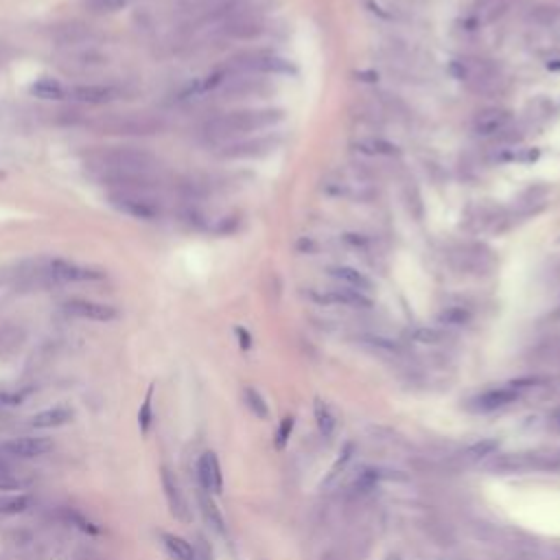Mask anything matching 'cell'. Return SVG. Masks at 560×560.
Segmentation results:
<instances>
[{
  "label": "cell",
  "instance_id": "cell-1",
  "mask_svg": "<svg viewBox=\"0 0 560 560\" xmlns=\"http://www.w3.org/2000/svg\"><path fill=\"white\" fill-rule=\"evenodd\" d=\"M285 118L282 110H239L215 116L203 127V134L210 141H230L257 129H265L280 123Z\"/></svg>",
  "mask_w": 560,
  "mask_h": 560
},
{
  "label": "cell",
  "instance_id": "cell-2",
  "mask_svg": "<svg viewBox=\"0 0 560 560\" xmlns=\"http://www.w3.org/2000/svg\"><path fill=\"white\" fill-rule=\"evenodd\" d=\"M101 173H154L156 156L136 147H112L96 158Z\"/></svg>",
  "mask_w": 560,
  "mask_h": 560
},
{
  "label": "cell",
  "instance_id": "cell-3",
  "mask_svg": "<svg viewBox=\"0 0 560 560\" xmlns=\"http://www.w3.org/2000/svg\"><path fill=\"white\" fill-rule=\"evenodd\" d=\"M538 379L536 377H528V379H517V381H510L505 385H499V387H490V389H484V392L475 394L471 401H468V410L475 412V414H490V412H497V410H503V407L512 405L521 399V394L525 389H530L532 385H536Z\"/></svg>",
  "mask_w": 560,
  "mask_h": 560
},
{
  "label": "cell",
  "instance_id": "cell-4",
  "mask_svg": "<svg viewBox=\"0 0 560 560\" xmlns=\"http://www.w3.org/2000/svg\"><path fill=\"white\" fill-rule=\"evenodd\" d=\"M94 127L110 136H156L164 129L162 118L149 114H114L99 118Z\"/></svg>",
  "mask_w": 560,
  "mask_h": 560
},
{
  "label": "cell",
  "instance_id": "cell-5",
  "mask_svg": "<svg viewBox=\"0 0 560 560\" xmlns=\"http://www.w3.org/2000/svg\"><path fill=\"white\" fill-rule=\"evenodd\" d=\"M449 71L457 81L471 83L478 92H488L499 81V71L490 59H453Z\"/></svg>",
  "mask_w": 560,
  "mask_h": 560
},
{
  "label": "cell",
  "instance_id": "cell-6",
  "mask_svg": "<svg viewBox=\"0 0 560 560\" xmlns=\"http://www.w3.org/2000/svg\"><path fill=\"white\" fill-rule=\"evenodd\" d=\"M110 203L123 215L143 222H154L160 217V203L156 199L147 197L145 193H127V191H114L110 193Z\"/></svg>",
  "mask_w": 560,
  "mask_h": 560
},
{
  "label": "cell",
  "instance_id": "cell-7",
  "mask_svg": "<svg viewBox=\"0 0 560 560\" xmlns=\"http://www.w3.org/2000/svg\"><path fill=\"white\" fill-rule=\"evenodd\" d=\"M236 71L243 73H265V75H292L296 73V68L292 62H287L285 57H278L274 53H245L234 57L232 64Z\"/></svg>",
  "mask_w": 560,
  "mask_h": 560
},
{
  "label": "cell",
  "instance_id": "cell-8",
  "mask_svg": "<svg viewBox=\"0 0 560 560\" xmlns=\"http://www.w3.org/2000/svg\"><path fill=\"white\" fill-rule=\"evenodd\" d=\"M512 125V112H508L503 108H486L482 112L475 114L473 118V134L480 136V138H495L508 131Z\"/></svg>",
  "mask_w": 560,
  "mask_h": 560
},
{
  "label": "cell",
  "instance_id": "cell-9",
  "mask_svg": "<svg viewBox=\"0 0 560 560\" xmlns=\"http://www.w3.org/2000/svg\"><path fill=\"white\" fill-rule=\"evenodd\" d=\"M162 488H164V497H166V503H168V510H171V515L182 523H189L191 521L189 501H186V495H184V490H182L178 478H175V473L168 466H162Z\"/></svg>",
  "mask_w": 560,
  "mask_h": 560
},
{
  "label": "cell",
  "instance_id": "cell-10",
  "mask_svg": "<svg viewBox=\"0 0 560 560\" xmlns=\"http://www.w3.org/2000/svg\"><path fill=\"white\" fill-rule=\"evenodd\" d=\"M3 449L11 457H20V460H33V457L46 455L53 449V443L44 436H20V438H11L7 443H3Z\"/></svg>",
  "mask_w": 560,
  "mask_h": 560
},
{
  "label": "cell",
  "instance_id": "cell-11",
  "mask_svg": "<svg viewBox=\"0 0 560 560\" xmlns=\"http://www.w3.org/2000/svg\"><path fill=\"white\" fill-rule=\"evenodd\" d=\"M48 274L62 282H92V280L106 278V271L86 267V265H77V263H68V261H53L48 265Z\"/></svg>",
  "mask_w": 560,
  "mask_h": 560
},
{
  "label": "cell",
  "instance_id": "cell-12",
  "mask_svg": "<svg viewBox=\"0 0 560 560\" xmlns=\"http://www.w3.org/2000/svg\"><path fill=\"white\" fill-rule=\"evenodd\" d=\"M64 311L73 317L92 320V322H112L118 317V311L110 304L92 302V300H68L64 304Z\"/></svg>",
  "mask_w": 560,
  "mask_h": 560
},
{
  "label": "cell",
  "instance_id": "cell-13",
  "mask_svg": "<svg viewBox=\"0 0 560 560\" xmlns=\"http://www.w3.org/2000/svg\"><path fill=\"white\" fill-rule=\"evenodd\" d=\"M197 480L201 490H206L210 495H219L224 488V475H222V466H219V460L213 451H206L197 462Z\"/></svg>",
  "mask_w": 560,
  "mask_h": 560
},
{
  "label": "cell",
  "instance_id": "cell-14",
  "mask_svg": "<svg viewBox=\"0 0 560 560\" xmlns=\"http://www.w3.org/2000/svg\"><path fill=\"white\" fill-rule=\"evenodd\" d=\"M276 145H278L276 138L261 136V138H252V141H241V143L228 145L222 151V156L224 158H261V156H267Z\"/></svg>",
  "mask_w": 560,
  "mask_h": 560
},
{
  "label": "cell",
  "instance_id": "cell-15",
  "mask_svg": "<svg viewBox=\"0 0 560 560\" xmlns=\"http://www.w3.org/2000/svg\"><path fill=\"white\" fill-rule=\"evenodd\" d=\"M322 304H342V307H350V309H370L372 300L359 292V289H350V287H337V289H331L326 294H322L315 298Z\"/></svg>",
  "mask_w": 560,
  "mask_h": 560
},
{
  "label": "cell",
  "instance_id": "cell-16",
  "mask_svg": "<svg viewBox=\"0 0 560 560\" xmlns=\"http://www.w3.org/2000/svg\"><path fill=\"white\" fill-rule=\"evenodd\" d=\"M460 269L473 271V274H488L495 267L493 252L484 245H466L460 254Z\"/></svg>",
  "mask_w": 560,
  "mask_h": 560
},
{
  "label": "cell",
  "instance_id": "cell-17",
  "mask_svg": "<svg viewBox=\"0 0 560 560\" xmlns=\"http://www.w3.org/2000/svg\"><path fill=\"white\" fill-rule=\"evenodd\" d=\"M267 31L265 22L259 15H243L224 24V36L234 38V40H257Z\"/></svg>",
  "mask_w": 560,
  "mask_h": 560
},
{
  "label": "cell",
  "instance_id": "cell-18",
  "mask_svg": "<svg viewBox=\"0 0 560 560\" xmlns=\"http://www.w3.org/2000/svg\"><path fill=\"white\" fill-rule=\"evenodd\" d=\"M116 88L112 86H101V83H88V86H75L71 88V99L79 101V103H90V106H106L118 99Z\"/></svg>",
  "mask_w": 560,
  "mask_h": 560
},
{
  "label": "cell",
  "instance_id": "cell-19",
  "mask_svg": "<svg viewBox=\"0 0 560 560\" xmlns=\"http://www.w3.org/2000/svg\"><path fill=\"white\" fill-rule=\"evenodd\" d=\"M75 416V412L71 407H64V405H57V407H50V410H44L40 414H36L31 418V427L33 429H55V427H64L66 422H71Z\"/></svg>",
  "mask_w": 560,
  "mask_h": 560
},
{
  "label": "cell",
  "instance_id": "cell-20",
  "mask_svg": "<svg viewBox=\"0 0 560 560\" xmlns=\"http://www.w3.org/2000/svg\"><path fill=\"white\" fill-rule=\"evenodd\" d=\"M329 276L335 278L342 287H350V289H359V292H370L372 289V280L364 276L359 269L348 267V265H337L329 269Z\"/></svg>",
  "mask_w": 560,
  "mask_h": 560
},
{
  "label": "cell",
  "instance_id": "cell-21",
  "mask_svg": "<svg viewBox=\"0 0 560 560\" xmlns=\"http://www.w3.org/2000/svg\"><path fill=\"white\" fill-rule=\"evenodd\" d=\"M352 147L364 156H377V158H394L401 154L399 145L385 138H359L357 143H352Z\"/></svg>",
  "mask_w": 560,
  "mask_h": 560
},
{
  "label": "cell",
  "instance_id": "cell-22",
  "mask_svg": "<svg viewBox=\"0 0 560 560\" xmlns=\"http://www.w3.org/2000/svg\"><path fill=\"white\" fill-rule=\"evenodd\" d=\"M436 320H438V324H443L445 329H460V326L471 324L473 313L464 304H449V307H445L438 313Z\"/></svg>",
  "mask_w": 560,
  "mask_h": 560
},
{
  "label": "cell",
  "instance_id": "cell-23",
  "mask_svg": "<svg viewBox=\"0 0 560 560\" xmlns=\"http://www.w3.org/2000/svg\"><path fill=\"white\" fill-rule=\"evenodd\" d=\"M55 40L64 46H79L83 44L88 38H90V29L86 24H77V22H71V24H62L55 29Z\"/></svg>",
  "mask_w": 560,
  "mask_h": 560
},
{
  "label": "cell",
  "instance_id": "cell-24",
  "mask_svg": "<svg viewBox=\"0 0 560 560\" xmlns=\"http://www.w3.org/2000/svg\"><path fill=\"white\" fill-rule=\"evenodd\" d=\"M160 538H162V545H164L166 554L173 560H195V550L189 540H184L178 534H168V532H164Z\"/></svg>",
  "mask_w": 560,
  "mask_h": 560
},
{
  "label": "cell",
  "instance_id": "cell-25",
  "mask_svg": "<svg viewBox=\"0 0 560 560\" xmlns=\"http://www.w3.org/2000/svg\"><path fill=\"white\" fill-rule=\"evenodd\" d=\"M199 508H201V515H203V519H206V523L210 525V528L215 532H219V534H224L226 532L224 517H222V512H219L217 503L213 501V495L206 493V490H201V493H199Z\"/></svg>",
  "mask_w": 560,
  "mask_h": 560
},
{
  "label": "cell",
  "instance_id": "cell-26",
  "mask_svg": "<svg viewBox=\"0 0 560 560\" xmlns=\"http://www.w3.org/2000/svg\"><path fill=\"white\" fill-rule=\"evenodd\" d=\"M31 94L38 96V99H44V101H59L66 96V90L57 79L42 77L31 86Z\"/></svg>",
  "mask_w": 560,
  "mask_h": 560
},
{
  "label": "cell",
  "instance_id": "cell-27",
  "mask_svg": "<svg viewBox=\"0 0 560 560\" xmlns=\"http://www.w3.org/2000/svg\"><path fill=\"white\" fill-rule=\"evenodd\" d=\"M313 414H315V422H317V429L324 438H333L335 429H337V418L333 414L331 407L324 403V401H315L313 405Z\"/></svg>",
  "mask_w": 560,
  "mask_h": 560
},
{
  "label": "cell",
  "instance_id": "cell-28",
  "mask_svg": "<svg viewBox=\"0 0 560 560\" xmlns=\"http://www.w3.org/2000/svg\"><path fill=\"white\" fill-rule=\"evenodd\" d=\"M497 449H499V440H497V438H486V440H480V443L471 445V447L462 453V460L468 462V464L482 462L484 457L495 455Z\"/></svg>",
  "mask_w": 560,
  "mask_h": 560
},
{
  "label": "cell",
  "instance_id": "cell-29",
  "mask_svg": "<svg viewBox=\"0 0 560 560\" xmlns=\"http://www.w3.org/2000/svg\"><path fill=\"white\" fill-rule=\"evenodd\" d=\"M243 401L247 405V410L257 418H261V420L269 418V405H267V401L263 399V394L259 392L257 387H245L243 389Z\"/></svg>",
  "mask_w": 560,
  "mask_h": 560
},
{
  "label": "cell",
  "instance_id": "cell-30",
  "mask_svg": "<svg viewBox=\"0 0 560 560\" xmlns=\"http://www.w3.org/2000/svg\"><path fill=\"white\" fill-rule=\"evenodd\" d=\"M412 339L416 344L422 346H438L447 339V333L443 329H431V326H420L416 331H412Z\"/></svg>",
  "mask_w": 560,
  "mask_h": 560
},
{
  "label": "cell",
  "instance_id": "cell-31",
  "mask_svg": "<svg viewBox=\"0 0 560 560\" xmlns=\"http://www.w3.org/2000/svg\"><path fill=\"white\" fill-rule=\"evenodd\" d=\"M151 425H154V385L147 389V396L141 405V412H138V427H141V433L147 436Z\"/></svg>",
  "mask_w": 560,
  "mask_h": 560
},
{
  "label": "cell",
  "instance_id": "cell-32",
  "mask_svg": "<svg viewBox=\"0 0 560 560\" xmlns=\"http://www.w3.org/2000/svg\"><path fill=\"white\" fill-rule=\"evenodd\" d=\"M379 480H381V471H377V468H364L357 475V480L352 482V493H357V495L370 493V490L379 484Z\"/></svg>",
  "mask_w": 560,
  "mask_h": 560
},
{
  "label": "cell",
  "instance_id": "cell-33",
  "mask_svg": "<svg viewBox=\"0 0 560 560\" xmlns=\"http://www.w3.org/2000/svg\"><path fill=\"white\" fill-rule=\"evenodd\" d=\"M359 342L370 346V348H377V350H383V352H399L401 346L394 339H389L385 335H375V333H368V335H361Z\"/></svg>",
  "mask_w": 560,
  "mask_h": 560
},
{
  "label": "cell",
  "instance_id": "cell-34",
  "mask_svg": "<svg viewBox=\"0 0 560 560\" xmlns=\"http://www.w3.org/2000/svg\"><path fill=\"white\" fill-rule=\"evenodd\" d=\"M352 453H354V445H346L344 447V451L339 453V457L335 460V464L331 466V471H329V475H326V480H324V486H331L339 475H342L344 471H346V466L350 464V460H352Z\"/></svg>",
  "mask_w": 560,
  "mask_h": 560
},
{
  "label": "cell",
  "instance_id": "cell-35",
  "mask_svg": "<svg viewBox=\"0 0 560 560\" xmlns=\"http://www.w3.org/2000/svg\"><path fill=\"white\" fill-rule=\"evenodd\" d=\"M127 5V0H86L88 11L96 13V15H110L121 11Z\"/></svg>",
  "mask_w": 560,
  "mask_h": 560
},
{
  "label": "cell",
  "instance_id": "cell-36",
  "mask_svg": "<svg viewBox=\"0 0 560 560\" xmlns=\"http://www.w3.org/2000/svg\"><path fill=\"white\" fill-rule=\"evenodd\" d=\"M68 515V521H71L75 528H79L81 532H86V534H92V536H96V534H101V528L96 523H92L90 519H86L83 517L81 512H77V510H71V512H66Z\"/></svg>",
  "mask_w": 560,
  "mask_h": 560
},
{
  "label": "cell",
  "instance_id": "cell-37",
  "mask_svg": "<svg viewBox=\"0 0 560 560\" xmlns=\"http://www.w3.org/2000/svg\"><path fill=\"white\" fill-rule=\"evenodd\" d=\"M29 505H31V499L27 495H18V497H11V499L0 503V512L3 515H20L27 510Z\"/></svg>",
  "mask_w": 560,
  "mask_h": 560
},
{
  "label": "cell",
  "instance_id": "cell-38",
  "mask_svg": "<svg viewBox=\"0 0 560 560\" xmlns=\"http://www.w3.org/2000/svg\"><path fill=\"white\" fill-rule=\"evenodd\" d=\"M294 425H296L294 416H285V418L280 420V427H278V431H276V449H285L287 445H289V438H292Z\"/></svg>",
  "mask_w": 560,
  "mask_h": 560
},
{
  "label": "cell",
  "instance_id": "cell-39",
  "mask_svg": "<svg viewBox=\"0 0 560 560\" xmlns=\"http://www.w3.org/2000/svg\"><path fill=\"white\" fill-rule=\"evenodd\" d=\"M236 337H239V344H241V348L243 350H250L252 348V337H250V333L245 331V329H236Z\"/></svg>",
  "mask_w": 560,
  "mask_h": 560
},
{
  "label": "cell",
  "instance_id": "cell-40",
  "mask_svg": "<svg viewBox=\"0 0 560 560\" xmlns=\"http://www.w3.org/2000/svg\"><path fill=\"white\" fill-rule=\"evenodd\" d=\"M545 66H547V71H554V73H558V71H560V57H550Z\"/></svg>",
  "mask_w": 560,
  "mask_h": 560
},
{
  "label": "cell",
  "instance_id": "cell-41",
  "mask_svg": "<svg viewBox=\"0 0 560 560\" xmlns=\"http://www.w3.org/2000/svg\"><path fill=\"white\" fill-rule=\"evenodd\" d=\"M554 29H556V33H558V38H560V13H558V18L554 20Z\"/></svg>",
  "mask_w": 560,
  "mask_h": 560
},
{
  "label": "cell",
  "instance_id": "cell-42",
  "mask_svg": "<svg viewBox=\"0 0 560 560\" xmlns=\"http://www.w3.org/2000/svg\"><path fill=\"white\" fill-rule=\"evenodd\" d=\"M385 560H401V556H396V554H389V556H387Z\"/></svg>",
  "mask_w": 560,
  "mask_h": 560
}]
</instances>
